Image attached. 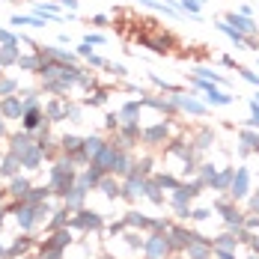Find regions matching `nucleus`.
I'll use <instances>...</instances> for the list:
<instances>
[{
    "label": "nucleus",
    "mask_w": 259,
    "mask_h": 259,
    "mask_svg": "<svg viewBox=\"0 0 259 259\" xmlns=\"http://www.w3.org/2000/svg\"><path fill=\"white\" fill-rule=\"evenodd\" d=\"M9 152L18 158L21 167H27V170H36V167L42 164V158H45V152L39 149V143L33 140L30 131H21V134H15V137L9 140Z\"/></svg>",
    "instance_id": "obj_1"
},
{
    "label": "nucleus",
    "mask_w": 259,
    "mask_h": 259,
    "mask_svg": "<svg viewBox=\"0 0 259 259\" xmlns=\"http://www.w3.org/2000/svg\"><path fill=\"white\" fill-rule=\"evenodd\" d=\"M72 179H75L72 161H57L51 170V191L54 194H69L72 191Z\"/></svg>",
    "instance_id": "obj_2"
},
{
    "label": "nucleus",
    "mask_w": 259,
    "mask_h": 259,
    "mask_svg": "<svg viewBox=\"0 0 259 259\" xmlns=\"http://www.w3.org/2000/svg\"><path fill=\"white\" fill-rule=\"evenodd\" d=\"M0 113H3V119H21V113H24L21 96H6L0 102Z\"/></svg>",
    "instance_id": "obj_3"
},
{
    "label": "nucleus",
    "mask_w": 259,
    "mask_h": 259,
    "mask_svg": "<svg viewBox=\"0 0 259 259\" xmlns=\"http://www.w3.org/2000/svg\"><path fill=\"white\" fill-rule=\"evenodd\" d=\"M42 122H48V116H45L42 107H27L24 113H21V128L24 131H36Z\"/></svg>",
    "instance_id": "obj_4"
},
{
    "label": "nucleus",
    "mask_w": 259,
    "mask_h": 259,
    "mask_svg": "<svg viewBox=\"0 0 259 259\" xmlns=\"http://www.w3.org/2000/svg\"><path fill=\"white\" fill-rule=\"evenodd\" d=\"M15 214H18V224H21L24 230H33V227H36V206H30V203L21 206V203H18V206H15Z\"/></svg>",
    "instance_id": "obj_5"
},
{
    "label": "nucleus",
    "mask_w": 259,
    "mask_h": 259,
    "mask_svg": "<svg viewBox=\"0 0 259 259\" xmlns=\"http://www.w3.org/2000/svg\"><path fill=\"white\" fill-rule=\"evenodd\" d=\"M21 54H18V42L15 45H0V66H18Z\"/></svg>",
    "instance_id": "obj_6"
},
{
    "label": "nucleus",
    "mask_w": 259,
    "mask_h": 259,
    "mask_svg": "<svg viewBox=\"0 0 259 259\" xmlns=\"http://www.w3.org/2000/svg\"><path fill=\"white\" fill-rule=\"evenodd\" d=\"M30 182L27 179H21V176H12V182H9V194L12 197H18V200H27V194H30Z\"/></svg>",
    "instance_id": "obj_7"
},
{
    "label": "nucleus",
    "mask_w": 259,
    "mask_h": 259,
    "mask_svg": "<svg viewBox=\"0 0 259 259\" xmlns=\"http://www.w3.org/2000/svg\"><path fill=\"white\" fill-rule=\"evenodd\" d=\"M18 170H21V161H18V158L12 155V152H9V155H6L3 161H0V173H3L6 179H12V176H18Z\"/></svg>",
    "instance_id": "obj_8"
},
{
    "label": "nucleus",
    "mask_w": 259,
    "mask_h": 259,
    "mask_svg": "<svg viewBox=\"0 0 259 259\" xmlns=\"http://www.w3.org/2000/svg\"><path fill=\"white\" fill-rule=\"evenodd\" d=\"M12 24L15 27H45L48 21L42 15H12Z\"/></svg>",
    "instance_id": "obj_9"
},
{
    "label": "nucleus",
    "mask_w": 259,
    "mask_h": 259,
    "mask_svg": "<svg viewBox=\"0 0 259 259\" xmlns=\"http://www.w3.org/2000/svg\"><path fill=\"white\" fill-rule=\"evenodd\" d=\"M45 116H48L51 122H60V119H66V104L48 102V104H45Z\"/></svg>",
    "instance_id": "obj_10"
},
{
    "label": "nucleus",
    "mask_w": 259,
    "mask_h": 259,
    "mask_svg": "<svg viewBox=\"0 0 259 259\" xmlns=\"http://www.w3.org/2000/svg\"><path fill=\"white\" fill-rule=\"evenodd\" d=\"M48 194H51V185H48V188H30V194H27L24 203H30V206H39L42 200H48Z\"/></svg>",
    "instance_id": "obj_11"
},
{
    "label": "nucleus",
    "mask_w": 259,
    "mask_h": 259,
    "mask_svg": "<svg viewBox=\"0 0 259 259\" xmlns=\"http://www.w3.org/2000/svg\"><path fill=\"white\" fill-rule=\"evenodd\" d=\"M39 66H42V57H39V54L21 57V60H18V69H24V72H39Z\"/></svg>",
    "instance_id": "obj_12"
},
{
    "label": "nucleus",
    "mask_w": 259,
    "mask_h": 259,
    "mask_svg": "<svg viewBox=\"0 0 259 259\" xmlns=\"http://www.w3.org/2000/svg\"><path fill=\"white\" fill-rule=\"evenodd\" d=\"M102 149H104V146H102V140H99V137H90V140H83V155H87V158H96Z\"/></svg>",
    "instance_id": "obj_13"
},
{
    "label": "nucleus",
    "mask_w": 259,
    "mask_h": 259,
    "mask_svg": "<svg viewBox=\"0 0 259 259\" xmlns=\"http://www.w3.org/2000/svg\"><path fill=\"white\" fill-rule=\"evenodd\" d=\"M15 90H18V80L15 78H0V99L15 96Z\"/></svg>",
    "instance_id": "obj_14"
},
{
    "label": "nucleus",
    "mask_w": 259,
    "mask_h": 259,
    "mask_svg": "<svg viewBox=\"0 0 259 259\" xmlns=\"http://www.w3.org/2000/svg\"><path fill=\"white\" fill-rule=\"evenodd\" d=\"M230 21H233L235 30H241V33H253V30H256V24H253V21L241 18V15H230Z\"/></svg>",
    "instance_id": "obj_15"
},
{
    "label": "nucleus",
    "mask_w": 259,
    "mask_h": 259,
    "mask_svg": "<svg viewBox=\"0 0 259 259\" xmlns=\"http://www.w3.org/2000/svg\"><path fill=\"white\" fill-rule=\"evenodd\" d=\"M176 102H179L185 110H191V113H203V104L194 102V99H182V96H176Z\"/></svg>",
    "instance_id": "obj_16"
},
{
    "label": "nucleus",
    "mask_w": 259,
    "mask_h": 259,
    "mask_svg": "<svg viewBox=\"0 0 259 259\" xmlns=\"http://www.w3.org/2000/svg\"><path fill=\"white\" fill-rule=\"evenodd\" d=\"M208 90V102H214V104H230L233 99L230 96H224V93H218V90H211V87H206Z\"/></svg>",
    "instance_id": "obj_17"
},
{
    "label": "nucleus",
    "mask_w": 259,
    "mask_h": 259,
    "mask_svg": "<svg viewBox=\"0 0 259 259\" xmlns=\"http://www.w3.org/2000/svg\"><path fill=\"white\" fill-rule=\"evenodd\" d=\"M164 134H167V128H164V125H155V128L146 131V140H149V143H155V140H161Z\"/></svg>",
    "instance_id": "obj_18"
},
{
    "label": "nucleus",
    "mask_w": 259,
    "mask_h": 259,
    "mask_svg": "<svg viewBox=\"0 0 259 259\" xmlns=\"http://www.w3.org/2000/svg\"><path fill=\"white\" fill-rule=\"evenodd\" d=\"M241 140L247 143V149H259V137H256V134H250V131H244V134H241Z\"/></svg>",
    "instance_id": "obj_19"
},
{
    "label": "nucleus",
    "mask_w": 259,
    "mask_h": 259,
    "mask_svg": "<svg viewBox=\"0 0 259 259\" xmlns=\"http://www.w3.org/2000/svg\"><path fill=\"white\" fill-rule=\"evenodd\" d=\"M30 247V238H18L15 244H12V250H9V256H15V253H21V250H27Z\"/></svg>",
    "instance_id": "obj_20"
},
{
    "label": "nucleus",
    "mask_w": 259,
    "mask_h": 259,
    "mask_svg": "<svg viewBox=\"0 0 259 259\" xmlns=\"http://www.w3.org/2000/svg\"><path fill=\"white\" fill-rule=\"evenodd\" d=\"M244 185H247V173H244V170H238V179H235V191H233V194H244Z\"/></svg>",
    "instance_id": "obj_21"
},
{
    "label": "nucleus",
    "mask_w": 259,
    "mask_h": 259,
    "mask_svg": "<svg viewBox=\"0 0 259 259\" xmlns=\"http://www.w3.org/2000/svg\"><path fill=\"white\" fill-rule=\"evenodd\" d=\"M134 116H137V104H125L122 107V119L125 122H134Z\"/></svg>",
    "instance_id": "obj_22"
},
{
    "label": "nucleus",
    "mask_w": 259,
    "mask_h": 259,
    "mask_svg": "<svg viewBox=\"0 0 259 259\" xmlns=\"http://www.w3.org/2000/svg\"><path fill=\"white\" fill-rule=\"evenodd\" d=\"M66 214H69L66 208H60V211H54V221H51V227H63V224H66Z\"/></svg>",
    "instance_id": "obj_23"
},
{
    "label": "nucleus",
    "mask_w": 259,
    "mask_h": 259,
    "mask_svg": "<svg viewBox=\"0 0 259 259\" xmlns=\"http://www.w3.org/2000/svg\"><path fill=\"white\" fill-rule=\"evenodd\" d=\"M182 6H185V9H191V12H197V9H200V3H197V0H182Z\"/></svg>",
    "instance_id": "obj_24"
},
{
    "label": "nucleus",
    "mask_w": 259,
    "mask_h": 259,
    "mask_svg": "<svg viewBox=\"0 0 259 259\" xmlns=\"http://www.w3.org/2000/svg\"><path fill=\"white\" fill-rule=\"evenodd\" d=\"M78 54H80V57H87V60L93 57V51H90V45H87V42H83V45H78Z\"/></svg>",
    "instance_id": "obj_25"
},
{
    "label": "nucleus",
    "mask_w": 259,
    "mask_h": 259,
    "mask_svg": "<svg viewBox=\"0 0 259 259\" xmlns=\"http://www.w3.org/2000/svg\"><path fill=\"white\" fill-rule=\"evenodd\" d=\"M104 39L102 36H93V33H90V36H87V45H102Z\"/></svg>",
    "instance_id": "obj_26"
},
{
    "label": "nucleus",
    "mask_w": 259,
    "mask_h": 259,
    "mask_svg": "<svg viewBox=\"0 0 259 259\" xmlns=\"http://www.w3.org/2000/svg\"><path fill=\"white\" fill-rule=\"evenodd\" d=\"M102 191L107 194V197H113V194H116V191H113V182H104V185H102Z\"/></svg>",
    "instance_id": "obj_27"
},
{
    "label": "nucleus",
    "mask_w": 259,
    "mask_h": 259,
    "mask_svg": "<svg viewBox=\"0 0 259 259\" xmlns=\"http://www.w3.org/2000/svg\"><path fill=\"white\" fill-rule=\"evenodd\" d=\"M253 125H259V104H253V119H250Z\"/></svg>",
    "instance_id": "obj_28"
},
{
    "label": "nucleus",
    "mask_w": 259,
    "mask_h": 259,
    "mask_svg": "<svg viewBox=\"0 0 259 259\" xmlns=\"http://www.w3.org/2000/svg\"><path fill=\"white\" fill-rule=\"evenodd\" d=\"M0 256H9V250H3V244H0Z\"/></svg>",
    "instance_id": "obj_29"
},
{
    "label": "nucleus",
    "mask_w": 259,
    "mask_h": 259,
    "mask_svg": "<svg viewBox=\"0 0 259 259\" xmlns=\"http://www.w3.org/2000/svg\"><path fill=\"white\" fill-rule=\"evenodd\" d=\"M0 224H3V211H0Z\"/></svg>",
    "instance_id": "obj_30"
},
{
    "label": "nucleus",
    "mask_w": 259,
    "mask_h": 259,
    "mask_svg": "<svg viewBox=\"0 0 259 259\" xmlns=\"http://www.w3.org/2000/svg\"><path fill=\"white\" fill-rule=\"evenodd\" d=\"M0 69H3V66H0Z\"/></svg>",
    "instance_id": "obj_31"
}]
</instances>
